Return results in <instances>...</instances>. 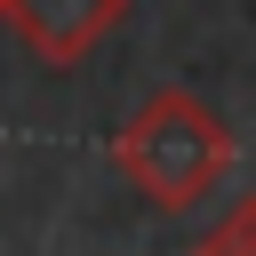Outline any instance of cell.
Masks as SVG:
<instances>
[{
	"label": "cell",
	"instance_id": "obj_1",
	"mask_svg": "<svg viewBox=\"0 0 256 256\" xmlns=\"http://www.w3.org/2000/svg\"><path fill=\"white\" fill-rule=\"evenodd\" d=\"M112 160H120V176H128L152 208H200V200L224 184V168H232V128H224L200 96L160 88L136 120H120Z\"/></svg>",
	"mask_w": 256,
	"mask_h": 256
},
{
	"label": "cell",
	"instance_id": "obj_2",
	"mask_svg": "<svg viewBox=\"0 0 256 256\" xmlns=\"http://www.w3.org/2000/svg\"><path fill=\"white\" fill-rule=\"evenodd\" d=\"M120 16H128V0H8V24L40 64H80Z\"/></svg>",
	"mask_w": 256,
	"mask_h": 256
},
{
	"label": "cell",
	"instance_id": "obj_3",
	"mask_svg": "<svg viewBox=\"0 0 256 256\" xmlns=\"http://www.w3.org/2000/svg\"><path fill=\"white\" fill-rule=\"evenodd\" d=\"M216 232H224V248H232V256H256V200H240Z\"/></svg>",
	"mask_w": 256,
	"mask_h": 256
}]
</instances>
